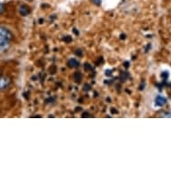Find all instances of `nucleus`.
<instances>
[{"label":"nucleus","mask_w":171,"mask_h":171,"mask_svg":"<svg viewBox=\"0 0 171 171\" xmlns=\"http://www.w3.org/2000/svg\"><path fill=\"white\" fill-rule=\"evenodd\" d=\"M3 11H4V5L2 3H0V14L3 13Z\"/></svg>","instance_id":"obj_7"},{"label":"nucleus","mask_w":171,"mask_h":171,"mask_svg":"<svg viewBox=\"0 0 171 171\" xmlns=\"http://www.w3.org/2000/svg\"><path fill=\"white\" fill-rule=\"evenodd\" d=\"M19 12L22 16H26L30 14V8L26 5H22L19 8Z\"/></svg>","instance_id":"obj_3"},{"label":"nucleus","mask_w":171,"mask_h":171,"mask_svg":"<svg viewBox=\"0 0 171 171\" xmlns=\"http://www.w3.org/2000/svg\"><path fill=\"white\" fill-rule=\"evenodd\" d=\"M67 65H68L70 67H78V66L80 65V63H79L78 60H76L75 58H72V59H70V60L68 61Z\"/></svg>","instance_id":"obj_5"},{"label":"nucleus","mask_w":171,"mask_h":171,"mask_svg":"<svg viewBox=\"0 0 171 171\" xmlns=\"http://www.w3.org/2000/svg\"><path fill=\"white\" fill-rule=\"evenodd\" d=\"M0 75H1V71H0Z\"/></svg>","instance_id":"obj_8"},{"label":"nucleus","mask_w":171,"mask_h":171,"mask_svg":"<svg viewBox=\"0 0 171 171\" xmlns=\"http://www.w3.org/2000/svg\"><path fill=\"white\" fill-rule=\"evenodd\" d=\"M29 1H31V0H29Z\"/></svg>","instance_id":"obj_9"},{"label":"nucleus","mask_w":171,"mask_h":171,"mask_svg":"<svg viewBox=\"0 0 171 171\" xmlns=\"http://www.w3.org/2000/svg\"><path fill=\"white\" fill-rule=\"evenodd\" d=\"M166 102H167V99H166L164 97H162V96H158V97L156 98V99H155V103H156V105L160 106V107L163 106V105H165Z\"/></svg>","instance_id":"obj_4"},{"label":"nucleus","mask_w":171,"mask_h":171,"mask_svg":"<svg viewBox=\"0 0 171 171\" xmlns=\"http://www.w3.org/2000/svg\"><path fill=\"white\" fill-rule=\"evenodd\" d=\"M160 116L162 117H171V113H169V112H163L160 114Z\"/></svg>","instance_id":"obj_6"},{"label":"nucleus","mask_w":171,"mask_h":171,"mask_svg":"<svg viewBox=\"0 0 171 171\" xmlns=\"http://www.w3.org/2000/svg\"><path fill=\"white\" fill-rule=\"evenodd\" d=\"M11 84V79L7 76H0V91L5 90Z\"/></svg>","instance_id":"obj_2"},{"label":"nucleus","mask_w":171,"mask_h":171,"mask_svg":"<svg viewBox=\"0 0 171 171\" xmlns=\"http://www.w3.org/2000/svg\"><path fill=\"white\" fill-rule=\"evenodd\" d=\"M14 38L13 33L5 27L0 26V48L6 47Z\"/></svg>","instance_id":"obj_1"}]
</instances>
